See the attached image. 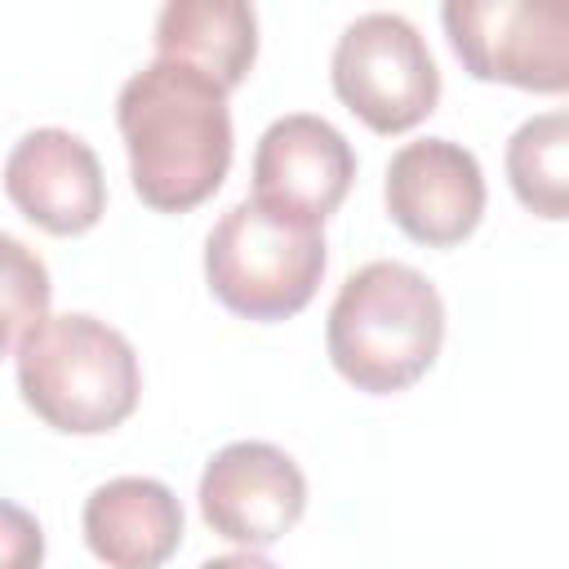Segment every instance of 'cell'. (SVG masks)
<instances>
[{
    "instance_id": "obj_1",
    "label": "cell",
    "mask_w": 569,
    "mask_h": 569,
    "mask_svg": "<svg viewBox=\"0 0 569 569\" xmlns=\"http://www.w3.org/2000/svg\"><path fill=\"white\" fill-rule=\"evenodd\" d=\"M116 124L129 151V178L147 209L187 213L204 204L231 169L227 89L204 71L151 58L120 84Z\"/></svg>"
},
{
    "instance_id": "obj_2",
    "label": "cell",
    "mask_w": 569,
    "mask_h": 569,
    "mask_svg": "<svg viewBox=\"0 0 569 569\" xmlns=\"http://www.w3.org/2000/svg\"><path fill=\"white\" fill-rule=\"evenodd\" d=\"M445 302L440 289L409 262H365L351 271L329 307V365L369 396L413 387L440 356Z\"/></svg>"
},
{
    "instance_id": "obj_3",
    "label": "cell",
    "mask_w": 569,
    "mask_h": 569,
    "mask_svg": "<svg viewBox=\"0 0 569 569\" xmlns=\"http://www.w3.org/2000/svg\"><path fill=\"white\" fill-rule=\"evenodd\" d=\"M22 405L53 431H116L142 396V369L120 329L89 311L44 316L18 342Z\"/></svg>"
},
{
    "instance_id": "obj_4",
    "label": "cell",
    "mask_w": 569,
    "mask_h": 569,
    "mask_svg": "<svg viewBox=\"0 0 569 569\" xmlns=\"http://www.w3.org/2000/svg\"><path fill=\"white\" fill-rule=\"evenodd\" d=\"M325 262L320 227L262 200H236L204 236L209 293L231 316L262 325L298 316L316 298Z\"/></svg>"
},
{
    "instance_id": "obj_5",
    "label": "cell",
    "mask_w": 569,
    "mask_h": 569,
    "mask_svg": "<svg viewBox=\"0 0 569 569\" xmlns=\"http://www.w3.org/2000/svg\"><path fill=\"white\" fill-rule=\"evenodd\" d=\"M329 80L338 102L373 133H405L422 124L440 102V67L405 13H360L342 27Z\"/></svg>"
},
{
    "instance_id": "obj_6",
    "label": "cell",
    "mask_w": 569,
    "mask_h": 569,
    "mask_svg": "<svg viewBox=\"0 0 569 569\" xmlns=\"http://www.w3.org/2000/svg\"><path fill=\"white\" fill-rule=\"evenodd\" d=\"M440 22L467 76L529 93L569 89V9L560 0H449Z\"/></svg>"
},
{
    "instance_id": "obj_7",
    "label": "cell",
    "mask_w": 569,
    "mask_h": 569,
    "mask_svg": "<svg viewBox=\"0 0 569 569\" xmlns=\"http://www.w3.org/2000/svg\"><path fill=\"white\" fill-rule=\"evenodd\" d=\"M196 498L218 538L253 551L280 542L302 520L307 476L284 449L267 440H236L204 462Z\"/></svg>"
},
{
    "instance_id": "obj_8",
    "label": "cell",
    "mask_w": 569,
    "mask_h": 569,
    "mask_svg": "<svg viewBox=\"0 0 569 569\" xmlns=\"http://www.w3.org/2000/svg\"><path fill=\"white\" fill-rule=\"evenodd\" d=\"M382 200L391 222L409 240L427 249H449L480 227L489 191H485L480 160L462 142L418 138L387 160Z\"/></svg>"
},
{
    "instance_id": "obj_9",
    "label": "cell",
    "mask_w": 569,
    "mask_h": 569,
    "mask_svg": "<svg viewBox=\"0 0 569 569\" xmlns=\"http://www.w3.org/2000/svg\"><path fill=\"white\" fill-rule=\"evenodd\" d=\"M351 178V142L342 138V129L311 111H289L271 120L253 147V200L316 227L347 200Z\"/></svg>"
},
{
    "instance_id": "obj_10",
    "label": "cell",
    "mask_w": 569,
    "mask_h": 569,
    "mask_svg": "<svg viewBox=\"0 0 569 569\" xmlns=\"http://www.w3.org/2000/svg\"><path fill=\"white\" fill-rule=\"evenodd\" d=\"M4 196L49 236H84L107 213L98 151L71 129H31L4 156Z\"/></svg>"
},
{
    "instance_id": "obj_11",
    "label": "cell",
    "mask_w": 569,
    "mask_h": 569,
    "mask_svg": "<svg viewBox=\"0 0 569 569\" xmlns=\"http://www.w3.org/2000/svg\"><path fill=\"white\" fill-rule=\"evenodd\" d=\"M80 529L107 569H160L182 547V502L164 480L116 476L84 498Z\"/></svg>"
},
{
    "instance_id": "obj_12",
    "label": "cell",
    "mask_w": 569,
    "mask_h": 569,
    "mask_svg": "<svg viewBox=\"0 0 569 569\" xmlns=\"http://www.w3.org/2000/svg\"><path fill=\"white\" fill-rule=\"evenodd\" d=\"M156 58L236 89L258 58V13L244 0H169L156 18Z\"/></svg>"
},
{
    "instance_id": "obj_13",
    "label": "cell",
    "mask_w": 569,
    "mask_h": 569,
    "mask_svg": "<svg viewBox=\"0 0 569 569\" xmlns=\"http://www.w3.org/2000/svg\"><path fill=\"white\" fill-rule=\"evenodd\" d=\"M507 182L529 213L547 222H560L569 213V116L565 111L529 116L511 133Z\"/></svg>"
},
{
    "instance_id": "obj_14",
    "label": "cell",
    "mask_w": 569,
    "mask_h": 569,
    "mask_svg": "<svg viewBox=\"0 0 569 569\" xmlns=\"http://www.w3.org/2000/svg\"><path fill=\"white\" fill-rule=\"evenodd\" d=\"M53 280L36 249L18 236L0 231V356H9L44 316H49Z\"/></svg>"
},
{
    "instance_id": "obj_15",
    "label": "cell",
    "mask_w": 569,
    "mask_h": 569,
    "mask_svg": "<svg viewBox=\"0 0 569 569\" xmlns=\"http://www.w3.org/2000/svg\"><path fill=\"white\" fill-rule=\"evenodd\" d=\"M40 560H44L40 520L27 507L0 498V569H40Z\"/></svg>"
},
{
    "instance_id": "obj_16",
    "label": "cell",
    "mask_w": 569,
    "mask_h": 569,
    "mask_svg": "<svg viewBox=\"0 0 569 569\" xmlns=\"http://www.w3.org/2000/svg\"><path fill=\"white\" fill-rule=\"evenodd\" d=\"M200 569H276L267 556H258V551H231V556H213V560H204Z\"/></svg>"
}]
</instances>
